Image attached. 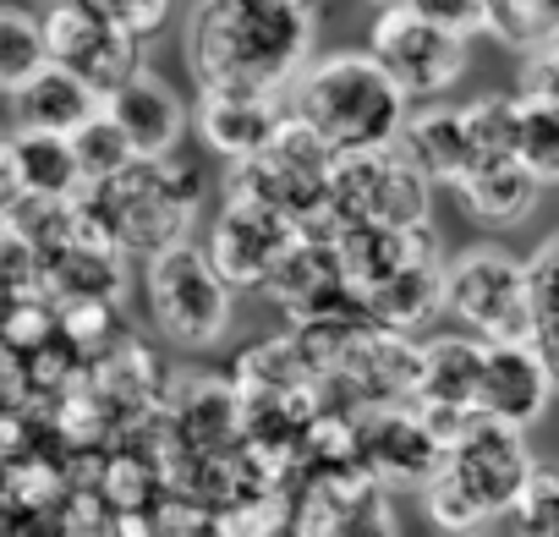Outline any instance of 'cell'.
<instances>
[{
    "label": "cell",
    "instance_id": "cell-22",
    "mask_svg": "<svg viewBox=\"0 0 559 537\" xmlns=\"http://www.w3.org/2000/svg\"><path fill=\"white\" fill-rule=\"evenodd\" d=\"M444 275H450V263L433 258V263H417V268H406V275H395V281H384L373 291H357V297H362V308H368V319L379 330L417 335V330H428L444 313Z\"/></svg>",
    "mask_w": 559,
    "mask_h": 537
},
{
    "label": "cell",
    "instance_id": "cell-7",
    "mask_svg": "<svg viewBox=\"0 0 559 537\" xmlns=\"http://www.w3.org/2000/svg\"><path fill=\"white\" fill-rule=\"evenodd\" d=\"M428 219H433V181L401 148L357 154V159L335 165L324 236H346V230H428Z\"/></svg>",
    "mask_w": 559,
    "mask_h": 537
},
{
    "label": "cell",
    "instance_id": "cell-31",
    "mask_svg": "<svg viewBox=\"0 0 559 537\" xmlns=\"http://www.w3.org/2000/svg\"><path fill=\"white\" fill-rule=\"evenodd\" d=\"M515 537H559V466H537L521 504L510 510Z\"/></svg>",
    "mask_w": 559,
    "mask_h": 537
},
{
    "label": "cell",
    "instance_id": "cell-4",
    "mask_svg": "<svg viewBox=\"0 0 559 537\" xmlns=\"http://www.w3.org/2000/svg\"><path fill=\"white\" fill-rule=\"evenodd\" d=\"M203 192H209V170L187 154H170V159H138L127 176L105 181V187H88V198L99 203V214L110 219L121 252L132 258H159L170 247L187 241L198 208H203Z\"/></svg>",
    "mask_w": 559,
    "mask_h": 537
},
{
    "label": "cell",
    "instance_id": "cell-24",
    "mask_svg": "<svg viewBox=\"0 0 559 537\" xmlns=\"http://www.w3.org/2000/svg\"><path fill=\"white\" fill-rule=\"evenodd\" d=\"M45 291L56 308L72 302H127V252L99 247H67L45 258Z\"/></svg>",
    "mask_w": 559,
    "mask_h": 537
},
{
    "label": "cell",
    "instance_id": "cell-34",
    "mask_svg": "<svg viewBox=\"0 0 559 537\" xmlns=\"http://www.w3.org/2000/svg\"><path fill=\"white\" fill-rule=\"evenodd\" d=\"M412 12L428 17L433 28L455 34V39L488 34V0H412Z\"/></svg>",
    "mask_w": 559,
    "mask_h": 537
},
{
    "label": "cell",
    "instance_id": "cell-30",
    "mask_svg": "<svg viewBox=\"0 0 559 537\" xmlns=\"http://www.w3.org/2000/svg\"><path fill=\"white\" fill-rule=\"evenodd\" d=\"M225 537H297V499L292 488H263L219 515Z\"/></svg>",
    "mask_w": 559,
    "mask_h": 537
},
{
    "label": "cell",
    "instance_id": "cell-38",
    "mask_svg": "<svg viewBox=\"0 0 559 537\" xmlns=\"http://www.w3.org/2000/svg\"><path fill=\"white\" fill-rule=\"evenodd\" d=\"M50 7H61V0H45V12H50Z\"/></svg>",
    "mask_w": 559,
    "mask_h": 537
},
{
    "label": "cell",
    "instance_id": "cell-1",
    "mask_svg": "<svg viewBox=\"0 0 559 537\" xmlns=\"http://www.w3.org/2000/svg\"><path fill=\"white\" fill-rule=\"evenodd\" d=\"M319 39L313 0H198L187 17V72L198 94H286Z\"/></svg>",
    "mask_w": 559,
    "mask_h": 537
},
{
    "label": "cell",
    "instance_id": "cell-6",
    "mask_svg": "<svg viewBox=\"0 0 559 537\" xmlns=\"http://www.w3.org/2000/svg\"><path fill=\"white\" fill-rule=\"evenodd\" d=\"M444 313L483 346H526L537 341V302L526 263L504 247H466L450 258Z\"/></svg>",
    "mask_w": 559,
    "mask_h": 537
},
{
    "label": "cell",
    "instance_id": "cell-11",
    "mask_svg": "<svg viewBox=\"0 0 559 537\" xmlns=\"http://www.w3.org/2000/svg\"><path fill=\"white\" fill-rule=\"evenodd\" d=\"M297 537H395L390 488L362 466L308 472L297 488Z\"/></svg>",
    "mask_w": 559,
    "mask_h": 537
},
{
    "label": "cell",
    "instance_id": "cell-17",
    "mask_svg": "<svg viewBox=\"0 0 559 537\" xmlns=\"http://www.w3.org/2000/svg\"><path fill=\"white\" fill-rule=\"evenodd\" d=\"M559 395V379H554V362L543 357L537 341L526 346H488V362H483V417L504 422V428H532L548 401Z\"/></svg>",
    "mask_w": 559,
    "mask_h": 537
},
{
    "label": "cell",
    "instance_id": "cell-16",
    "mask_svg": "<svg viewBox=\"0 0 559 537\" xmlns=\"http://www.w3.org/2000/svg\"><path fill=\"white\" fill-rule=\"evenodd\" d=\"M88 192L83 165L72 154V138L50 132H17L0 148V208L17 198H45V203H78Z\"/></svg>",
    "mask_w": 559,
    "mask_h": 537
},
{
    "label": "cell",
    "instance_id": "cell-10",
    "mask_svg": "<svg viewBox=\"0 0 559 537\" xmlns=\"http://www.w3.org/2000/svg\"><path fill=\"white\" fill-rule=\"evenodd\" d=\"M45 39H50V67H67L99 99H116L127 83H138L148 72L143 45L116 34L88 0H61V7H50L45 12Z\"/></svg>",
    "mask_w": 559,
    "mask_h": 537
},
{
    "label": "cell",
    "instance_id": "cell-37",
    "mask_svg": "<svg viewBox=\"0 0 559 537\" xmlns=\"http://www.w3.org/2000/svg\"><path fill=\"white\" fill-rule=\"evenodd\" d=\"M373 12H395V7H412V0H368Z\"/></svg>",
    "mask_w": 559,
    "mask_h": 537
},
{
    "label": "cell",
    "instance_id": "cell-25",
    "mask_svg": "<svg viewBox=\"0 0 559 537\" xmlns=\"http://www.w3.org/2000/svg\"><path fill=\"white\" fill-rule=\"evenodd\" d=\"M45 67H50L45 17H34L28 7H7L0 12V88H7V99L28 88Z\"/></svg>",
    "mask_w": 559,
    "mask_h": 537
},
{
    "label": "cell",
    "instance_id": "cell-3",
    "mask_svg": "<svg viewBox=\"0 0 559 537\" xmlns=\"http://www.w3.org/2000/svg\"><path fill=\"white\" fill-rule=\"evenodd\" d=\"M532 477L537 461L526 450V433L493 417H472V428L450 444L444 472L423 488V504L444 537H472L477 526L510 515Z\"/></svg>",
    "mask_w": 559,
    "mask_h": 537
},
{
    "label": "cell",
    "instance_id": "cell-32",
    "mask_svg": "<svg viewBox=\"0 0 559 537\" xmlns=\"http://www.w3.org/2000/svg\"><path fill=\"white\" fill-rule=\"evenodd\" d=\"M88 7H94L116 34H127V39H138V45H148V39L165 28V17H170V0H88Z\"/></svg>",
    "mask_w": 559,
    "mask_h": 537
},
{
    "label": "cell",
    "instance_id": "cell-13",
    "mask_svg": "<svg viewBox=\"0 0 559 537\" xmlns=\"http://www.w3.org/2000/svg\"><path fill=\"white\" fill-rule=\"evenodd\" d=\"M302 236L308 230L292 225L286 214H274L252 198H225L214 225H209V258H214V268L225 275L230 291H263L274 263L286 258Z\"/></svg>",
    "mask_w": 559,
    "mask_h": 537
},
{
    "label": "cell",
    "instance_id": "cell-27",
    "mask_svg": "<svg viewBox=\"0 0 559 537\" xmlns=\"http://www.w3.org/2000/svg\"><path fill=\"white\" fill-rule=\"evenodd\" d=\"M61 335L78 346V357H83L88 368L105 362L110 351H121V346L132 341L121 302H72V308H61Z\"/></svg>",
    "mask_w": 559,
    "mask_h": 537
},
{
    "label": "cell",
    "instance_id": "cell-29",
    "mask_svg": "<svg viewBox=\"0 0 559 537\" xmlns=\"http://www.w3.org/2000/svg\"><path fill=\"white\" fill-rule=\"evenodd\" d=\"M72 154H78L88 187H105V181H116V176H127V170L138 165V148L127 143V132H121L110 116L88 121V127L72 138Z\"/></svg>",
    "mask_w": 559,
    "mask_h": 537
},
{
    "label": "cell",
    "instance_id": "cell-33",
    "mask_svg": "<svg viewBox=\"0 0 559 537\" xmlns=\"http://www.w3.org/2000/svg\"><path fill=\"white\" fill-rule=\"evenodd\" d=\"M526 275H532V302H537V335L559 330V230L526 258Z\"/></svg>",
    "mask_w": 559,
    "mask_h": 537
},
{
    "label": "cell",
    "instance_id": "cell-23",
    "mask_svg": "<svg viewBox=\"0 0 559 537\" xmlns=\"http://www.w3.org/2000/svg\"><path fill=\"white\" fill-rule=\"evenodd\" d=\"M537 192H543V181H537L521 159L483 165V170H472V176L455 187L466 219H477V225H488V230H510V225H521V219L537 208Z\"/></svg>",
    "mask_w": 559,
    "mask_h": 537
},
{
    "label": "cell",
    "instance_id": "cell-18",
    "mask_svg": "<svg viewBox=\"0 0 559 537\" xmlns=\"http://www.w3.org/2000/svg\"><path fill=\"white\" fill-rule=\"evenodd\" d=\"M105 116L127 132V143L138 148V159H170V154H181L187 127H192V105L165 77H154V72H143L116 99H105Z\"/></svg>",
    "mask_w": 559,
    "mask_h": 537
},
{
    "label": "cell",
    "instance_id": "cell-21",
    "mask_svg": "<svg viewBox=\"0 0 559 537\" xmlns=\"http://www.w3.org/2000/svg\"><path fill=\"white\" fill-rule=\"evenodd\" d=\"M335 247L346 258V275L357 291H373V286L406 275V268L439 258L433 225L428 230H346V236H335Z\"/></svg>",
    "mask_w": 559,
    "mask_h": 537
},
{
    "label": "cell",
    "instance_id": "cell-2",
    "mask_svg": "<svg viewBox=\"0 0 559 537\" xmlns=\"http://www.w3.org/2000/svg\"><path fill=\"white\" fill-rule=\"evenodd\" d=\"M292 116L313 127L341 159H357L401 148L412 99L368 50H341L302 72V83L292 88Z\"/></svg>",
    "mask_w": 559,
    "mask_h": 537
},
{
    "label": "cell",
    "instance_id": "cell-14",
    "mask_svg": "<svg viewBox=\"0 0 559 537\" xmlns=\"http://www.w3.org/2000/svg\"><path fill=\"white\" fill-rule=\"evenodd\" d=\"M444 439L417 406H384L357 417V466L384 488H428L444 472Z\"/></svg>",
    "mask_w": 559,
    "mask_h": 537
},
{
    "label": "cell",
    "instance_id": "cell-28",
    "mask_svg": "<svg viewBox=\"0 0 559 537\" xmlns=\"http://www.w3.org/2000/svg\"><path fill=\"white\" fill-rule=\"evenodd\" d=\"M515 116H521V127H515V159L543 187H554L559 181V105H543V99L515 94Z\"/></svg>",
    "mask_w": 559,
    "mask_h": 537
},
{
    "label": "cell",
    "instance_id": "cell-5",
    "mask_svg": "<svg viewBox=\"0 0 559 537\" xmlns=\"http://www.w3.org/2000/svg\"><path fill=\"white\" fill-rule=\"evenodd\" d=\"M335 165H341V154L313 127H302L292 116L286 132H280L258 159L225 165V198H252V203H263L274 214H286L292 225L324 236V208H330Z\"/></svg>",
    "mask_w": 559,
    "mask_h": 537
},
{
    "label": "cell",
    "instance_id": "cell-36",
    "mask_svg": "<svg viewBox=\"0 0 559 537\" xmlns=\"http://www.w3.org/2000/svg\"><path fill=\"white\" fill-rule=\"evenodd\" d=\"M537 346H543V357L554 362V379H559V330H543V335H537Z\"/></svg>",
    "mask_w": 559,
    "mask_h": 537
},
{
    "label": "cell",
    "instance_id": "cell-35",
    "mask_svg": "<svg viewBox=\"0 0 559 537\" xmlns=\"http://www.w3.org/2000/svg\"><path fill=\"white\" fill-rule=\"evenodd\" d=\"M521 94H526V99H543V105H559V45L526 56V67H521Z\"/></svg>",
    "mask_w": 559,
    "mask_h": 537
},
{
    "label": "cell",
    "instance_id": "cell-19",
    "mask_svg": "<svg viewBox=\"0 0 559 537\" xmlns=\"http://www.w3.org/2000/svg\"><path fill=\"white\" fill-rule=\"evenodd\" d=\"M105 116V99L72 77L67 67H45L28 88L12 94V121L17 132H50V138H78L88 121Z\"/></svg>",
    "mask_w": 559,
    "mask_h": 537
},
{
    "label": "cell",
    "instance_id": "cell-15",
    "mask_svg": "<svg viewBox=\"0 0 559 537\" xmlns=\"http://www.w3.org/2000/svg\"><path fill=\"white\" fill-rule=\"evenodd\" d=\"M292 121V99L286 94H198L192 105V127L203 138L209 154H219L225 165H247L258 159Z\"/></svg>",
    "mask_w": 559,
    "mask_h": 537
},
{
    "label": "cell",
    "instance_id": "cell-9",
    "mask_svg": "<svg viewBox=\"0 0 559 537\" xmlns=\"http://www.w3.org/2000/svg\"><path fill=\"white\" fill-rule=\"evenodd\" d=\"M368 56L395 77V88H401L412 105L450 94V88L461 83V72H466V39L433 28V23L417 17L412 7H395V12H379V17H373Z\"/></svg>",
    "mask_w": 559,
    "mask_h": 537
},
{
    "label": "cell",
    "instance_id": "cell-20",
    "mask_svg": "<svg viewBox=\"0 0 559 537\" xmlns=\"http://www.w3.org/2000/svg\"><path fill=\"white\" fill-rule=\"evenodd\" d=\"M401 154L433 181V187H461L472 176V143H466V121L461 105H428L406 121L401 132Z\"/></svg>",
    "mask_w": 559,
    "mask_h": 537
},
{
    "label": "cell",
    "instance_id": "cell-26",
    "mask_svg": "<svg viewBox=\"0 0 559 537\" xmlns=\"http://www.w3.org/2000/svg\"><path fill=\"white\" fill-rule=\"evenodd\" d=\"M488 34L521 56L559 45V0H488Z\"/></svg>",
    "mask_w": 559,
    "mask_h": 537
},
{
    "label": "cell",
    "instance_id": "cell-12",
    "mask_svg": "<svg viewBox=\"0 0 559 537\" xmlns=\"http://www.w3.org/2000/svg\"><path fill=\"white\" fill-rule=\"evenodd\" d=\"M165 428L176 439V461H214L247 450V401L236 379L219 373H176L165 395Z\"/></svg>",
    "mask_w": 559,
    "mask_h": 537
},
{
    "label": "cell",
    "instance_id": "cell-8",
    "mask_svg": "<svg viewBox=\"0 0 559 537\" xmlns=\"http://www.w3.org/2000/svg\"><path fill=\"white\" fill-rule=\"evenodd\" d=\"M143 297H148V319L159 330V341H170L176 351H209L225 341L230 330V286L214 268L209 247H170L159 258L143 263Z\"/></svg>",
    "mask_w": 559,
    "mask_h": 537
}]
</instances>
